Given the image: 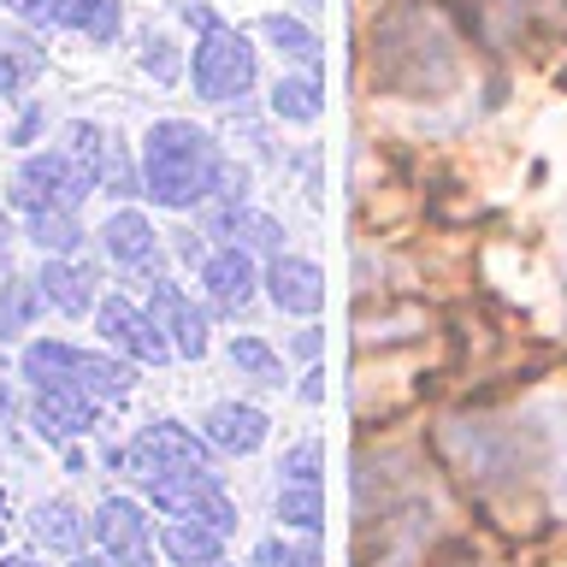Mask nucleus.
<instances>
[{"label":"nucleus","instance_id":"f257e3e1","mask_svg":"<svg viewBox=\"0 0 567 567\" xmlns=\"http://www.w3.org/2000/svg\"><path fill=\"white\" fill-rule=\"evenodd\" d=\"M225 159L207 142V131H195L189 118H159L148 142H142V189L159 207H195L219 189Z\"/></svg>","mask_w":567,"mask_h":567},{"label":"nucleus","instance_id":"f03ea898","mask_svg":"<svg viewBox=\"0 0 567 567\" xmlns=\"http://www.w3.org/2000/svg\"><path fill=\"white\" fill-rule=\"evenodd\" d=\"M24 379L35 390L71 384V390H83L89 402H118V396H131L136 372L124 361H113V354H83L71 343H30L24 349Z\"/></svg>","mask_w":567,"mask_h":567},{"label":"nucleus","instance_id":"7ed1b4c3","mask_svg":"<svg viewBox=\"0 0 567 567\" xmlns=\"http://www.w3.org/2000/svg\"><path fill=\"white\" fill-rule=\"evenodd\" d=\"M189 78H195V95L202 101H243L248 83H255V48H248V35L213 18L202 30V42H195Z\"/></svg>","mask_w":567,"mask_h":567},{"label":"nucleus","instance_id":"20e7f679","mask_svg":"<svg viewBox=\"0 0 567 567\" xmlns=\"http://www.w3.org/2000/svg\"><path fill=\"white\" fill-rule=\"evenodd\" d=\"M148 496L166 514H177V520H207L219 532L237 526V508H230V496L219 491L213 467H166V473L148 478Z\"/></svg>","mask_w":567,"mask_h":567},{"label":"nucleus","instance_id":"39448f33","mask_svg":"<svg viewBox=\"0 0 567 567\" xmlns=\"http://www.w3.org/2000/svg\"><path fill=\"white\" fill-rule=\"evenodd\" d=\"M89 195V184L78 177V166H71L65 154H30L24 166H18L12 177V202L24 213H71Z\"/></svg>","mask_w":567,"mask_h":567},{"label":"nucleus","instance_id":"423d86ee","mask_svg":"<svg viewBox=\"0 0 567 567\" xmlns=\"http://www.w3.org/2000/svg\"><path fill=\"white\" fill-rule=\"evenodd\" d=\"M12 7L24 24H60V30L89 35V42H113L124 24L118 0H12Z\"/></svg>","mask_w":567,"mask_h":567},{"label":"nucleus","instance_id":"0eeeda50","mask_svg":"<svg viewBox=\"0 0 567 567\" xmlns=\"http://www.w3.org/2000/svg\"><path fill=\"white\" fill-rule=\"evenodd\" d=\"M207 443L184 432V425H148L131 450H124V467H131L136 478H154V473H166V467H207Z\"/></svg>","mask_w":567,"mask_h":567},{"label":"nucleus","instance_id":"6e6552de","mask_svg":"<svg viewBox=\"0 0 567 567\" xmlns=\"http://www.w3.org/2000/svg\"><path fill=\"white\" fill-rule=\"evenodd\" d=\"M95 538L106 544V556L118 567H148L154 561V538H148V520H142L136 503H124V496H106L95 508Z\"/></svg>","mask_w":567,"mask_h":567},{"label":"nucleus","instance_id":"1a4fd4ad","mask_svg":"<svg viewBox=\"0 0 567 567\" xmlns=\"http://www.w3.org/2000/svg\"><path fill=\"white\" fill-rule=\"evenodd\" d=\"M95 326H101L106 343H118L124 354H136V361H148V367H159V361L172 354V343L159 337V326H154L148 313H136L124 296H106V301H101Z\"/></svg>","mask_w":567,"mask_h":567},{"label":"nucleus","instance_id":"9d476101","mask_svg":"<svg viewBox=\"0 0 567 567\" xmlns=\"http://www.w3.org/2000/svg\"><path fill=\"white\" fill-rule=\"evenodd\" d=\"M148 319L166 331V343H172L177 354H189V361H202V354H207V319H202V308H189V296L177 290V284H159V278H154V308H148Z\"/></svg>","mask_w":567,"mask_h":567},{"label":"nucleus","instance_id":"9b49d317","mask_svg":"<svg viewBox=\"0 0 567 567\" xmlns=\"http://www.w3.org/2000/svg\"><path fill=\"white\" fill-rule=\"evenodd\" d=\"M101 237H106V255H113L124 272H136V278H159V237H154V225L142 219V213H113V219L101 225Z\"/></svg>","mask_w":567,"mask_h":567},{"label":"nucleus","instance_id":"f8f14e48","mask_svg":"<svg viewBox=\"0 0 567 567\" xmlns=\"http://www.w3.org/2000/svg\"><path fill=\"white\" fill-rule=\"evenodd\" d=\"M266 290L284 313H319L326 308V278H319L313 260H296V255H278L272 272H266Z\"/></svg>","mask_w":567,"mask_h":567},{"label":"nucleus","instance_id":"ddd939ff","mask_svg":"<svg viewBox=\"0 0 567 567\" xmlns=\"http://www.w3.org/2000/svg\"><path fill=\"white\" fill-rule=\"evenodd\" d=\"M95 425V402L83 396V390H71V384H48V390H35V432L53 437V443H65V437H78Z\"/></svg>","mask_w":567,"mask_h":567},{"label":"nucleus","instance_id":"4468645a","mask_svg":"<svg viewBox=\"0 0 567 567\" xmlns=\"http://www.w3.org/2000/svg\"><path fill=\"white\" fill-rule=\"evenodd\" d=\"M202 284H207L213 308L237 313V308H248V296H255V260H248L243 248L230 243V248H219V255H207V266H202Z\"/></svg>","mask_w":567,"mask_h":567},{"label":"nucleus","instance_id":"2eb2a0df","mask_svg":"<svg viewBox=\"0 0 567 567\" xmlns=\"http://www.w3.org/2000/svg\"><path fill=\"white\" fill-rule=\"evenodd\" d=\"M207 437L219 443V450H230V455H255L266 443V414L260 408H243V402H219L207 414Z\"/></svg>","mask_w":567,"mask_h":567},{"label":"nucleus","instance_id":"dca6fc26","mask_svg":"<svg viewBox=\"0 0 567 567\" xmlns=\"http://www.w3.org/2000/svg\"><path fill=\"white\" fill-rule=\"evenodd\" d=\"M42 65H48V53L35 48L30 30H0V95H24Z\"/></svg>","mask_w":567,"mask_h":567},{"label":"nucleus","instance_id":"f3484780","mask_svg":"<svg viewBox=\"0 0 567 567\" xmlns=\"http://www.w3.org/2000/svg\"><path fill=\"white\" fill-rule=\"evenodd\" d=\"M219 538H225V532H219V526H207V520H172L166 532H159L166 556H172V561H184V567L219 561Z\"/></svg>","mask_w":567,"mask_h":567},{"label":"nucleus","instance_id":"a211bd4d","mask_svg":"<svg viewBox=\"0 0 567 567\" xmlns=\"http://www.w3.org/2000/svg\"><path fill=\"white\" fill-rule=\"evenodd\" d=\"M42 296H53L65 313H89V308H95V272H89V266L48 260V272H42Z\"/></svg>","mask_w":567,"mask_h":567},{"label":"nucleus","instance_id":"6ab92c4d","mask_svg":"<svg viewBox=\"0 0 567 567\" xmlns=\"http://www.w3.org/2000/svg\"><path fill=\"white\" fill-rule=\"evenodd\" d=\"M272 113H278L284 124H313L319 113H326V89H319L313 71H308V78H278Z\"/></svg>","mask_w":567,"mask_h":567},{"label":"nucleus","instance_id":"aec40b11","mask_svg":"<svg viewBox=\"0 0 567 567\" xmlns=\"http://www.w3.org/2000/svg\"><path fill=\"white\" fill-rule=\"evenodd\" d=\"M260 30H266V42H272L284 60H296V65H319V35L301 24V18H284V12H266L260 18Z\"/></svg>","mask_w":567,"mask_h":567},{"label":"nucleus","instance_id":"412c9836","mask_svg":"<svg viewBox=\"0 0 567 567\" xmlns=\"http://www.w3.org/2000/svg\"><path fill=\"white\" fill-rule=\"evenodd\" d=\"M30 526H35V538H42L48 549H65V556L83 544V520H78V508H71V503H42L30 514Z\"/></svg>","mask_w":567,"mask_h":567},{"label":"nucleus","instance_id":"4be33fe9","mask_svg":"<svg viewBox=\"0 0 567 567\" xmlns=\"http://www.w3.org/2000/svg\"><path fill=\"white\" fill-rule=\"evenodd\" d=\"M278 520L296 526V532H319V520H326L319 485H296V478H284V491H278Z\"/></svg>","mask_w":567,"mask_h":567},{"label":"nucleus","instance_id":"5701e85b","mask_svg":"<svg viewBox=\"0 0 567 567\" xmlns=\"http://www.w3.org/2000/svg\"><path fill=\"white\" fill-rule=\"evenodd\" d=\"M65 159L78 166V177L89 189L101 184V166H106V131H95V124H71V148H65Z\"/></svg>","mask_w":567,"mask_h":567},{"label":"nucleus","instance_id":"b1692460","mask_svg":"<svg viewBox=\"0 0 567 567\" xmlns=\"http://www.w3.org/2000/svg\"><path fill=\"white\" fill-rule=\"evenodd\" d=\"M230 367L248 372L255 384H284V361L260 343V337H237V343H230Z\"/></svg>","mask_w":567,"mask_h":567},{"label":"nucleus","instance_id":"393cba45","mask_svg":"<svg viewBox=\"0 0 567 567\" xmlns=\"http://www.w3.org/2000/svg\"><path fill=\"white\" fill-rule=\"evenodd\" d=\"M30 237L42 243V248H53V255H65V248L83 243V230H78V219L60 207V213H30Z\"/></svg>","mask_w":567,"mask_h":567},{"label":"nucleus","instance_id":"a878e982","mask_svg":"<svg viewBox=\"0 0 567 567\" xmlns=\"http://www.w3.org/2000/svg\"><path fill=\"white\" fill-rule=\"evenodd\" d=\"M35 284H7V296H0V337H18L30 326V313H35Z\"/></svg>","mask_w":567,"mask_h":567},{"label":"nucleus","instance_id":"bb28decb","mask_svg":"<svg viewBox=\"0 0 567 567\" xmlns=\"http://www.w3.org/2000/svg\"><path fill=\"white\" fill-rule=\"evenodd\" d=\"M219 230H230V237H243V243H255V248H278L284 243V230L272 219H260V213H225Z\"/></svg>","mask_w":567,"mask_h":567},{"label":"nucleus","instance_id":"cd10ccee","mask_svg":"<svg viewBox=\"0 0 567 567\" xmlns=\"http://www.w3.org/2000/svg\"><path fill=\"white\" fill-rule=\"evenodd\" d=\"M255 567H319V556H313V549H290V544L266 538L255 549Z\"/></svg>","mask_w":567,"mask_h":567},{"label":"nucleus","instance_id":"c85d7f7f","mask_svg":"<svg viewBox=\"0 0 567 567\" xmlns=\"http://www.w3.org/2000/svg\"><path fill=\"white\" fill-rule=\"evenodd\" d=\"M278 473H290L296 485H319V443H301V450H290Z\"/></svg>","mask_w":567,"mask_h":567},{"label":"nucleus","instance_id":"c756f323","mask_svg":"<svg viewBox=\"0 0 567 567\" xmlns=\"http://www.w3.org/2000/svg\"><path fill=\"white\" fill-rule=\"evenodd\" d=\"M148 71H154V78H172V71H177L172 48H166V35H148Z\"/></svg>","mask_w":567,"mask_h":567},{"label":"nucleus","instance_id":"7c9ffc66","mask_svg":"<svg viewBox=\"0 0 567 567\" xmlns=\"http://www.w3.org/2000/svg\"><path fill=\"white\" fill-rule=\"evenodd\" d=\"M0 567H42V561H30V556H7Z\"/></svg>","mask_w":567,"mask_h":567},{"label":"nucleus","instance_id":"2f4dec72","mask_svg":"<svg viewBox=\"0 0 567 567\" xmlns=\"http://www.w3.org/2000/svg\"><path fill=\"white\" fill-rule=\"evenodd\" d=\"M12 237V225H7V213H0V243H7Z\"/></svg>","mask_w":567,"mask_h":567},{"label":"nucleus","instance_id":"473e14b6","mask_svg":"<svg viewBox=\"0 0 567 567\" xmlns=\"http://www.w3.org/2000/svg\"><path fill=\"white\" fill-rule=\"evenodd\" d=\"M71 567H106V561H95V556H83V561H71Z\"/></svg>","mask_w":567,"mask_h":567},{"label":"nucleus","instance_id":"72a5a7b5","mask_svg":"<svg viewBox=\"0 0 567 567\" xmlns=\"http://www.w3.org/2000/svg\"><path fill=\"white\" fill-rule=\"evenodd\" d=\"M207 567H225V561H207Z\"/></svg>","mask_w":567,"mask_h":567},{"label":"nucleus","instance_id":"f704fd0d","mask_svg":"<svg viewBox=\"0 0 567 567\" xmlns=\"http://www.w3.org/2000/svg\"><path fill=\"white\" fill-rule=\"evenodd\" d=\"M308 7H319V0H308Z\"/></svg>","mask_w":567,"mask_h":567}]
</instances>
